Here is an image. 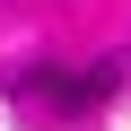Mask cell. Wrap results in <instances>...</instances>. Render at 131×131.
I'll return each mask as SVG.
<instances>
[{"label":"cell","mask_w":131,"mask_h":131,"mask_svg":"<svg viewBox=\"0 0 131 131\" xmlns=\"http://www.w3.org/2000/svg\"><path fill=\"white\" fill-rule=\"evenodd\" d=\"M122 88V61H88V70H61V61H35V70L18 79V96H44L61 114H79V105H105Z\"/></svg>","instance_id":"cell-1"}]
</instances>
